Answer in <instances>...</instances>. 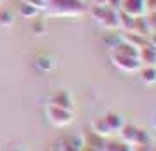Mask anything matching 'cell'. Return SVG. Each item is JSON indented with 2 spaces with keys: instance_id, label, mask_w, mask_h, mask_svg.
<instances>
[{
  "instance_id": "1",
  "label": "cell",
  "mask_w": 156,
  "mask_h": 151,
  "mask_svg": "<svg viewBox=\"0 0 156 151\" xmlns=\"http://www.w3.org/2000/svg\"><path fill=\"white\" fill-rule=\"evenodd\" d=\"M48 11L51 16H81L86 5L83 0H49Z\"/></svg>"
},
{
  "instance_id": "2",
  "label": "cell",
  "mask_w": 156,
  "mask_h": 151,
  "mask_svg": "<svg viewBox=\"0 0 156 151\" xmlns=\"http://www.w3.org/2000/svg\"><path fill=\"white\" fill-rule=\"evenodd\" d=\"M90 13H91L93 20H97V21L107 30H114L119 27V11L118 9H112L109 7V5H93L90 9Z\"/></svg>"
},
{
  "instance_id": "3",
  "label": "cell",
  "mask_w": 156,
  "mask_h": 151,
  "mask_svg": "<svg viewBox=\"0 0 156 151\" xmlns=\"http://www.w3.org/2000/svg\"><path fill=\"white\" fill-rule=\"evenodd\" d=\"M119 134H121L123 142L130 144V146H137V144H142V142H151L147 132L137 128L135 125H125V127L121 128Z\"/></svg>"
},
{
  "instance_id": "4",
  "label": "cell",
  "mask_w": 156,
  "mask_h": 151,
  "mask_svg": "<svg viewBox=\"0 0 156 151\" xmlns=\"http://www.w3.org/2000/svg\"><path fill=\"white\" fill-rule=\"evenodd\" d=\"M48 116H49L51 123H55L58 127H65V125H69V123L72 121V111L56 107V106H53V104L48 106Z\"/></svg>"
},
{
  "instance_id": "5",
  "label": "cell",
  "mask_w": 156,
  "mask_h": 151,
  "mask_svg": "<svg viewBox=\"0 0 156 151\" xmlns=\"http://www.w3.org/2000/svg\"><path fill=\"white\" fill-rule=\"evenodd\" d=\"M119 11L133 16V18H142V16H146V13H147L146 0H121Z\"/></svg>"
},
{
  "instance_id": "6",
  "label": "cell",
  "mask_w": 156,
  "mask_h": 151,
  "mask_svg": "<svg viewBox=\"0 0 156 151\" xmlns=\"http://www.w3.org/2000/svg\"><path fill=\"white\" fill-rule=\"evenodd\" d=\"M112 62L123 72H137V70H140V67H142L139 58L123 56V55H116V53H112Z\"/></svg>"
},
{
  "instance_id": "7",
  "label": "cell",
  "mask_w": 156,
  "mask_h": 151,
  "mask_svg": "<svg viewBox=\"0 0 156 151\" xmlns=\"http://www.w3.org/2000/svg\"><path fill=\"white\" fill-rule=\"evenodd\" d=\"M114 53L116 55H123V56H130V58H139L140 49L132 46V44H128L126 41H121V42H118L114 46Z\"/></svg>"
},
{
  "instance_id": "8",
  "label": "cell",
  "mask_w": 156,
  "mask_h": 151,
  "mask_svg": "<svg viewBox=\"0 0 156 151\" xmlns=\"http://www.w3.org/2000/svg\"><path fill=\"white\" fill-rule=\"evenodd\" d=\"M139 60H140V63H146V67H154L156 65V48L146 44L144 48H140Z\"/></svg>"
},
{
  "instance_id": "9",
  "label": "cell",
  "mask_w": 156,
  "mask_h": 151,
  "mask_svg": "<svg viewBox=\"0 0 156 151\" xmlns=\"http://www.w3.org/2000/svg\"><path fill=\"white\" fill-rule=\"evenodd\" d=\"M104 118H105V123H107V127H109V132L111 134L121 132V128L125 127V121H123V118L118 113H107Z\"/></svg>"
},
{
  "instance_id": "10",
  "label": "cell",
  "mask_w": 156,
  "mask_h": 151,
  "mask_svg": "<svg viewBox=\"0 0 156 151\" xmlns=\"http://www.w3.org/2000/svg\"><path fill=\"white\" fill-rule=\"evenodd\" d=\"M53 106H56V107H62V109H69L72 111V100L69 93L67 92H56V93L53 95V100H51Z\"/></svg>"
},
{
  "instance_id": "11",
  "label": "cell",
  "mask_w": 156,
  "mask_h": 151,
  "mask_svg": "<svg viewBox=\"0 0 156 151\" xmlns=\"http://www.w3.org/2000/svg\"><path fill=\"white\" fill-rule=\"evenodd\" d=\"M123 41H126L128 44H132V46H135V48L140 49V48H144V46L147 44V37L139 35V34H135V32H128Z\"/></svg>"
},
{
  "instance_id": "12",
  "label": "cell",
  "mask_w": 156,
  "mask_h": 151,
  "mask_svg": "<svg viewBox=\"0 0 156 151\" xmlns=\"http://www.w3.org/2000/svg\"><path fill=\"white\" fill-rule=\"evenodd\" d=\"M93 132H95V135H98V137L111 135V132H109V127H107L105 118H104V116H102V118H97V120L93 121Z\"/></svg>"
},
{
  "instance_id": "13",
  "label": "cell",
  "mask_w": 156,
  "mask_h": 151,
  "mask_svg": "<svg viewBox=\"0 0 156 151\" xmlns=\"http://www.w3.org/2000/svg\"><path fill=\"white\" fill-rule=\"evenodd\" d=\"M133 32H135V34H139V35H144V37H149L151 34H153V30L149 28V25H147V21H146V18H144V16L135 20Z\"/></svg>"
},
{
  "instance_id": "14",
  "label": "cell",
  "mask_w": 156,
  "mask_h": 151,
  "mask_svg": "<svg viewBox=\"0 0 156 151\" xmlns=\"http://www.w3.org/2000/svg\"><path fill=\"white\" fill-rule=\"evenodd\" d=\"M135 20H137V18L126 14V13H123V11H119V27L123 30H126V32H133Z\"/></svg>"
},
{
  "instance_id": "15",
  "label": "cell",
  "mask_w": 156,
  "mask_h": 151,
  "mask_svg": "<svg viewBox=\"0 0 156 151\" xmlns=\"http://www.w3.org/2000/svg\"><path fill=\"white\" fill-rule=\"evenodd\" d=\"M18 13H20V16L25 18V20H32V18H35V16L39 14V9L34 7V5H30V4L21 2V4H20V9H18Z\"/></svg>"
},
{
  "instance_id": "16",
  "label": "cell",
  "mask_w": 156,
  "mask_h": 151,
  "mask_svg": "<svg viewBox=\"0 0 156 151\" xmlns=\"http://www.w3.org/2000/svg\"><path fill=\"white\" fill-rule=\"evenodd\" d=\"M140 77L146 84H154L156 83V67H144L140 70Z\"/></svg>"
},
{
  "instance_id": "17",
  "label": "cell",
  "mask_w": 156,
  "mask_h": 151,
  "mask_svg": "<svg viewBox=\"0 0 156 151\" xmlns=\"http://www.w3.org/2000/svg\"><path fill=\"white\" fill-rule=\"evenodd\" d=\"M107 151H133V146L126 142H109L105 146Z\"/></svg>"
},
{
  "instance_id": "18",
  "label": "cell",
  "mask_w": 156,
  "mask_h": 151,
  "mask_svg": "<svg viewBox=\"0 0 156 151\" xmlns=\"http://www.w3.org/2000/svg\"><path fill=\"white\" fill-rule=\"evenodd\" d=\"M0 25L2 27H12L14 25V14L11 11H0Z\"/></svg>"
},
{
  "instance_id": "19",
  "label": "cell",
  "mask_w": 156,
  "mask_h": 151,
  "mask_svg": "<svg viewBox=\"0 0 156 151\" xmlns=\"http://www.w3.org/2000/svg\"><path fill=\"white\" fill-rule=\"evenodd\" d=\"M37 67H41L44 70H51L53 69V62L48 56H39L37 58Z\"/></svg>"
},
{
  "instance_id": "20",
  "label": "cell",
  "mask_w": 156,
  "mask_h": 151,
  "mask_svg": "<svg viewBox=\"0 0 156 151\" xmlns=\"http://www.w3.org/2000/svg\"><path fill=\"white\" fill-rule=\"evenodd\" d=\"M21 2H25V4H30V5H34V7H37L39 11H42V9H48V2H46V0H21Z\"/></svg>"
},
{
  "instance_id": "21",
  "label": "cell",
  "mask_w": 156,
  "mask_h": 151,
  "mask_svg": "<svg viewBox=\"0 0 156 151\" xmlns=\"http://www.w3.org/2000/svg\"><path fill=\"white\" fill-rule=\"evenodd\" d=\"M144 18H146V21H147L149 28L153 30V32H156V11L154 13H149V14L144 16Z\"/></svg>"
},
{
  "instance_id": "22",
  "label": "cell",
  "mask_w": 156,
  "mask_h": 151,
  "mask_svg": "<svg viewBox=\"0 0 156 151\" xmlns=\"http://www.w3.org/2000/svg\"><path fill=\"white\" fill-rule=\"evenodd\" d=\"M153 149H154V146L151 142H142V144L133 146V151H153Z\"/></svg>"
},
{
  "instance_id": "23",
  "label": "cell",
  "mask_w": 156,
  "mask_h": 151,
  "mask_svg": "<svg viewBox=\"0 0 156 151\" xmlns=\"http://www.w3.org/2000/svg\"><path fill=\"white\" fill-rule=\"evenodd\" d=\"M146 7L149 13H154L156 11V0H146Z\"/></svg>"
},
{
  "instance_id": "24",
  "label": "cell",
  "mask_w": 156,
  "mask_h": 151,
  "mask_svg": "<svg viewBox=\"0 0 156 151\" xmlns=\"http://www.w3.org/2000/svg\"><path fill=\"white\" fill-rule=\"evenodd\" d=\"M107 5L119 11V7H121V0H107Z\"/></svg>"
},
{
  "instance_id": "25",
  "label": "cell",
  "mask_w": 156,
  "mask_h": 151,
  "mask_svg": "<svg viewBox=\"0 0 156 151\" xmlns=\"http://www.w3.org/2000/svg\"><path fill=\"white\" fill-rule=\"evenodd\" d=\"M34 30H35L37 34H39V32L42 30V25H41V23H35V25H34Z\"/></svg>"
},
{
  "instance_id": "26",
  "label": "cell",
  "mask_w": 156,
  "mask_h": 151,
  "mask_svg": "<svg viewBox=\"0 0 156 151\" xmlns=\"http://www.w3.org/2000/svg\"><path fill=\"white\" fill-rule=\"evenodd\" d=\"M97 5H107V0H93Z\"/></svg>"
},
{
  "instance_id": "27",
  "label": "cell",
  "mask_w": 156,
  "mask_h": 151,
  "mask_svg": "<svg viewBox=\"0 0 156 151\" xmlns=\"http://www.w3.org/2000/svg\"><path fill=\"white\" fill-rule=\"evenodd\" d=\"M153 123H154V127H156V114H154V121H153Z\"/></svg>"
},
{
  "instance_id": "28",
  "label": "cell",
  "mask_w": 156,
  "mask_h": 151,
  "mask_svg": "<svg viewBox=\"0 0 156 151\" xmlns=\"http://www.w3.org/2000/svg\"><path fill=\"white\" fill-rule=\"evenodd\" d=\"M153 151H156V148H154V149H153Z\"/></svg>"
},
{
  "instance_id": "29",
  "label": "cell",
  "mask_w": 156,
  "mask_h": 151,
  "mask_svg": "<svg viewBox=\"0 0 156 151\" xmlns=\"http://www.w3.org/2000/svg\"><path fill=\"white\" fill-rule=\"evenodd\" d=\"M46 2H49V0H46Z\"/></svg>"
},
{
  "instance_id": "30",
  "label": "cell",
  "mask_w": 156,
  "mask_h": 151,
  "mask_svg": "<svg viewBox=\"0 0 156 151\" xmlns=\"http://www.w3.org/2000/svg\"><path fill=\"white\" fill-rule=\"evenodd\" d=\"M154 34H156V32H154Z\"/></svg>"
}]
</instances>
